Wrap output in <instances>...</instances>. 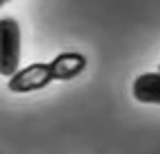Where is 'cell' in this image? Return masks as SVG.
I'll return each instance as SVG.
<instances>
[{
	"instance_id": "obj_1",
	"label": "cell",
	"mask_w": 160,
	"mask_h": 154,
	"mask_svg": "<svg viewBox=\"0 0 160 154\" xmlns=\"http://www.w3.org/2000/svg\"><path fill=\"white\" fill-rule=\"evenodd\" d=\"M20 24L13 18H0V73L11 77L20 64Z\"/></svg>"
},
{
	"instance_id": "obj_2",
	"label": "cell",
	"mask_w": 160,
	"mask_h": 154,
	"mask_svg": "<svg viewBox=\"0 0 160 154\" xmlns=\"http://www.w3.org/2000/svg\"><path fill=\"white\" fill-rule=\"evenodd\" d=\"M53 68H51V62H35L27 68H20L16 71L11 77H9V90L11 93H35V90H42L46 88L51 82H53Z\"/></svg>"
},
{
	"instance_id": "obj_3",
	"label": "cell",
	"mask_w": 160,
	"mask_h": 154,
	"mask_svg": "<svg viewBox=\"0 0 160 154\" xmlns=\"http://www.w3.org/2000/svg\"><path fill=\"white\" fill-rule=\"evenodd\" d=\"M86 57L81 53H59L53 62H51V68H53V77L59 79V82H68L77 75H81L86 71Z\"/></svg>"
},
{
	"instance_id": "obj_4",
	"label": "cell",
	"mask_w": 160,
	"mask_h": 154,
	"mask_svg": "<svg viewBox=\"0 0 160 154\" xmlns=\"http://www.w3.org/2000/svg\"><path fill=\"white\" fill-rule=\"evenodd\" d=\"M132 95L140 104H156L160 106V71L158 73H142L132 84Z\"/></svg>"
},
{
	"instance_id": "obj_5",
	"label": "cell",
	"mask_w": 160,
	"mask_h": 154,
	"mask_svg": "<svg viewBox=\"0 0 160 154\" xmlns=\"http://www.w3.org/2000/svg\"><path fill=\"white\" fill-rule=\"evenodd\" d=\"M7 3H9V0H0V5H7Z\"/></svg>"
},
{
	"instance_id": "obj_6",
	"label": "cell",
	"mask_w": 160,
	"mask_h": 154,
	"mask_svg": "<svg viewBox=\"0 0 160 154\" xmlns=\"http://www.w3.org/2000/svg\"><path fill=\"white\" fill-rule=\"evenodd\" d=\"M158 71H160V68H158Z\"/></svg>"
}]
</instances>
